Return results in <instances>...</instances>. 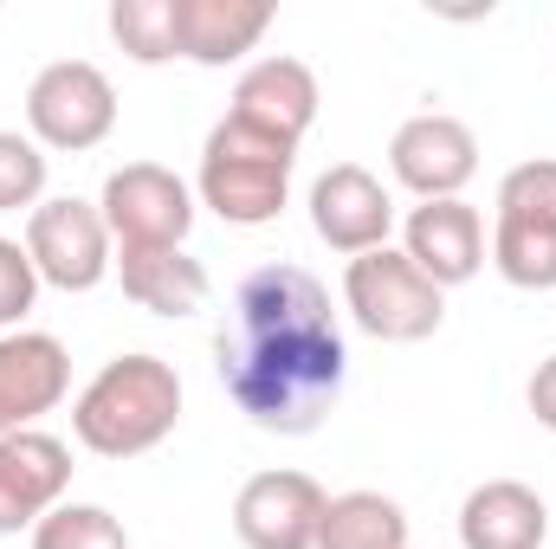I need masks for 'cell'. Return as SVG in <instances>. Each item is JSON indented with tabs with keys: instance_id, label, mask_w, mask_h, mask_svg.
<instances>
[{
	"instance_id": "cell-22",
	"label": "cell",
	"mask_w": 556,
	"mask_h": 549,
	"mask_svg": "<svg viewBox=\"0 0 556 549\" xmlns=\"http://www.w3.org/2000/svg\"><path fill=\"white\" fill-rule=\"evenodd\" d=\"M46 201V149L20 130H0V214H33Z\"/></svg>"
},
{
	"instance_id": "cell-3",
	"label": "cell",
	"mask_w": 556,
	"mask_h": 549,
	"mask_svg": "<svg viewBox=\"0 0 556 549\" xmlns=\"http://www.w3.org/2000/svg\"><path fill=\"white\" fill-rule=\"evenodd\" d=\"M291 168H298V142L266 137L240 117H220L201 142V175L194 194L201 207H214L227 227H266L285 214L291 194Z\"/></svg>"
},
{
	"instance_id": "cell-20",
	"label": "cell",
	"mask_w": 556,
	"mask_h": 549,
	"mask_svg": "<svg viewBox=\"0 0 556 549\" xmlns=\"http://www.w3.org/2000/svg\"><path fill=\"white\" fill-rule=\"evenodd\" d=\"M111 39L137 65L181 59V46H175V0H111Z\"/></svg>"
},
{
	"instance_id": "cell-12",
	"label": "cell",
	"mask_w": 556,
	"mask_h": 549,
	"mask_svg": "<svg viewBox=\"0 0 556 549\" xmlns=\"http://www.w3.org/2000/svg\"><path fill=\"white\" fill-rule=\"evenodd\" d=\"M72 491V446L59 433H7L0 439V537L33 531L46 511H59Z\"/></svg>"
},
{
	"instance_id": "cell-16",
	"label": "cell",
	"mask_w": 556,
	"mask_h": 549,
	"mask_svg": "<svg viewBox=\"0 0 556 549\" xmlns=\"http://www.w3.org/2000/svg\"><path fill=\"white\" fill-rule=\"evenodd\" d=\"M544 537H551V511H544L538 485H525V478H485L459 505L466 549H544Z\"/></svg>"
},
{
	"instance_id": "cell-17",
	"label": "cell",
	"mask_w": 556,
	"mask_h": 549,
	"mask_svg": "<svg viewBox=\"0 0 556 549\" xmlns=\"http://www.w3.org/2000/svg\"><path fill=\"white\" fill-rule=\"evenodd\" d=\"M273 26L266 0H175V46L188 65H233Z\"/></svg>"
},
{
	"instance_id": "cell-21",
	"label": "cell",
	"mask_w": 556,
	"mask_h": 549,
	"mask_svg": "<svg viewBox=\"0 0 556 549\" xmlns=\"http://www.w3.org/2000/svg\"><path fill=\"white\" fill-rule=\"evenodd\" d=\"M33 549H130V531L104 505H59L33 524Z\"/></svg>"
},
{
	"instance_id": "cell-24",
	"label": "cell",
	"mask_w": 556,
	"mask_h": 549,
	"mask_svg": "<svg viewBox=\"0 0 556 549\" xmlns=\"http://www.w3.org/2000/svg\"><path fill=\"white\" fill-rule=\"evenodd\" d=\"M525 401H531V413H538V426H551V433H556V356L538 362V375H531Z\"/></svg>"
},
{
	"instance_id": "cell-2",
	"label": "cell",
	"mask_w": 556,
	"mask_h": 549,
	"mask_svg": "<svg viewBox=\"0 0 556 549\" xmlns=\"http://www.w3.org/2000/svg\"><path fill=\"white\" fill-rule=\"evenodd\" d=\"M181 420V375L175 362L149 356V349H130V356H111L85 395L72 401V433L85 452L98 459H142L155 452Z\"/></svg>"
},
{
	"instance_id": "cell-14",
	"label": "cell",
	"mask_w": 556,
	"mask_h": 549,
	"mask_svg": "<svg viewBox=\"0 0 556 549\" xmlns=\"http://www.w3.org/2000/svg\"><path fill=\"white\" fill-rule=\"evenodd\" d=\"M317 72L304 65V59H260V65H247L240 72V85H233V111L227 117H240V124H253V130H266V137H285V142H304V130L317 124Z\"/></svg>"
},
{
	"instance_id": "cell-15",
	"label": "cell",
	"mask_w": 556,
	"mask_h": 549,
	"mask_svg": "<svg viewBox=\"0 0 556 549\" xmlns=\"http://www.w3.org/2000/svg\"><path fill=\"white\" fill-rule=\"evenodd\" d=\"M402 253L440 291L472 284L479 266H485V220L466 201H420L415 214H408V227H402Z\"/></svg>"
},
{
	"instance_id": "cell-18",
	"label": "cell",
	"mask_w": 556,
	"mask_h": 549,
	"mask_svg": "<svg viewBox=\"0 0 556 549\" xmlns=\"http://www.w3.org/2000/svg\"><path fill=\"white\" fill-rule=\"evenodd\" d=\"M124 297L149 317H194L214 291V278L201 259H188L181 246H155V253H117Z\"/></svg>"
},
{
	"instance_id": "cell-11",
	"label": "cell",
	"mask_w": 556,
	"mask_h": 549,
	"mask_svg": "<svg viewBox=\"0 0 556 549\" xmlns=\"http://www.w3.org/2000/svg\"><path fill=\"white\" fill-rule=\"evenodd\" d=\"M389 168L420 201H459V188L479 175V137H472V124H459L446 111H420L395 130Z\"/></svg>"
},
{
	"instance_id": "cell-23",
	"label": "cell",
	"mask_w": 556,
	"mask_h": 549,
	"mask_svg": "<svg viewBox=\"0 0 556 549\" xmlns=\"http://www.w3.org/2000/svg\"><path fill=\"white\" fill-rule=\"evenodd\" d=\"M33 304H39V272L26 259V240L0 233V330H26Z\"/></svg>"
},
{
	"instance_id": "cell-7",
	"label": "cell",
	"mask_w": 556,
	"mask_h": 549,
	"mask_svg": "<svg viewBox=\"0 0 556 549\" xmlns=\"http://www.w3.org/2000/svg\"><path fill=\"white\" fill-rule=\"evenodd\" d=\"M26 259H33L39 284H52V291H98L117 272V240H111L98 201L59 194L26 214Z\"/></svg>"
},
{
	"instance_id": "cell-6",
	"label": "cell",
	"mask_w": 556,
	"mask_h": 549,
	"mask_svg": "<svg viewBox=\"0 0 556 549\" xmlns=\"http://www.w3.org/2000/svg\"><path fill=\"white\" fill-rule=\"evenodd\" d=\"M117 130V85L91 59H59L26 85V137L39 149H98Z\"/></svg>"
},
{
	"instance_id": "cell-10",
	"label": "cell",
	"mask_w": 556,
	"mask_h": 549,
	"mask_svg": "<svg viewBox=\"0 0 556 549\" xmlns=\"http://www.w3.org/2000/svg\"><path fill=\"white\" fill-rule=\"evenodd\" d=\"M311 227L330 253L363 259L376 246H389L395 233V194L363 168V162H337L311 181Z\"/></svg>"
},
{
	"instance_id": "cell-1",
	"label": "cell",
	"mask_w": 556,
	"mask_h": 549,
	"mask_svg": "<svg viewBox=\"0 0 556 549\" xmlns=\"http://www.w3.org/2000/svg\"><path fill=\"white\" fill-rule=\"evenodd\" d=\"M214 356L233 408L260 433H285V439L317 433L350 375L330 291L304 266H260L247 278Z\"/></svg>"
},
{
	"instance_id": "cell-5",
	"label": "cell",
	"mask_w": 556,
	"mask_h": 549,
	"mask_svg": "<svg viewBox=\"0 0 556 549\" xmlns=\"http://www.w3.org/2000/svg\"><path fill=\"white\" fill-rule=\"evenodd\" d=\"M492 266L518 291H556V162H518L498 181Z\"/></svg>"
},
{
	"instance_id": "cell-19",
	"label": "cell",
	"mask_w": 556,
	"mask_h": 549,
	"mask_svg": "<svg viewBox=\"0 0 556 549\" xmlns=\"http://www.w3.org/2000/svg\"><path fill=\"white\" fill-rule=\"evenodd\" d=\"M317 549H415L408 544V511L389 491H337L324 505Z\"/></svg>"
},
{
	"instance_id": "cell-8",
	"label": "cell",
	"mask_w": 556,
	"mask_h": 549,
	"mask_svg": "<svg viewBox=\"0 0 556 549\" xmlns=\"http://www.w3.org/2000/svg\"><path fill=\"white\" fill-rule=\"evenodd\" d=\"M98 214L117 240V253H155V246H181L194 227V188L162 168V162H124L111 168Z\"/></svg>"
},
{
	"instance_id": "cell-4",
	"label": "cell",
	"mask_w": 556,
	"mask_h": 549,
	"mask_svg": "<svg viewBox=\"0 0 556 549\" xmlns=\"http://www.w3.org/2000/svg\"><path fill=\"white\" fill-rule=\"evenodd\" d=\"M343 310L376 343H427L446 317V291L402 246H376L343 266Z\"/></svg>"
},
{
	"instance_id": "cell-13",
	"label": "cell",
	"mask_w": 556,
	"mask_h": 549,
	"mask_svg": "<svg viewBox=\"0 0 556 549\" xmlns=\"http://www.w3.org/2000/svg\"><path fill=\"white\" fill-rule=\"evenodd\" d=\"M72 395V356L46 330H7L0 336V439L39 426Z\"/></svg>"
},
{
	"instance_id": "cell-9",
	"label": "cell",
	"mask_w": 556,
	"mask_h": 549,
	"mask_svg": "<svg viewBox=\"0 0 556 549\" xmlns=\"http://www.w3.org/2000/svg\"><path fill=\"white\" fill-rule=\"evenodd\" d=\"M330 491L311 472H253L233 498V537L247 549H317V524H324Z\"/></svg>"
}]
</instances>
